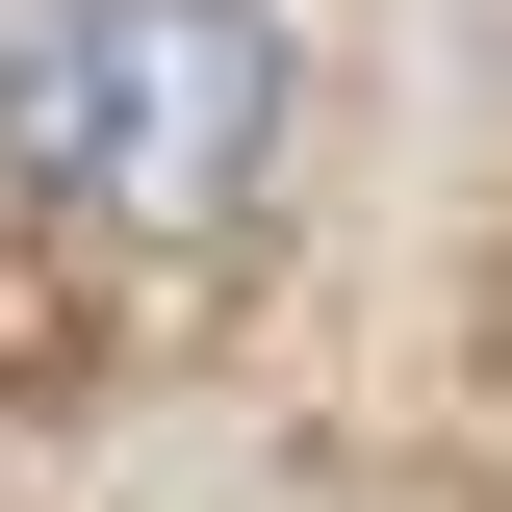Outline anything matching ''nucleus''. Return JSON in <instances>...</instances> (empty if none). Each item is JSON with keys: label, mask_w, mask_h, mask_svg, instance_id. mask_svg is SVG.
<instances>
[{"label": "nucleus", "mask_w": 512, "mask_h": 512, "mask_svg": "<svg viewBox=\"0 0 512 512\" xmlns=\"http://www.w3.org/2000/svg\"><path fill=\"white\" fill-rule=\"evenodd\" d=\"M282 128H308V52L256 0H52L0 52V180L52 205V231H154V256L256 231Z\"/></svg>", "instance_id": "f257e3e1"}]
</instances>
